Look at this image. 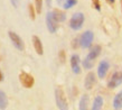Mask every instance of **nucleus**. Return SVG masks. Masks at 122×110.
Segmentation results:
<instances>
[{
    "label": "nucleus",
    "instance_id": "f257e3e1",
    "mask_svg": "<svg viewBox=\"0 0 122 110\" xmlns=\"http://www.w3.org/2000/svg\"><path fill=\"white\" fill-rule=\"evenodd\" d=\"M84 20H85V17L83 12H75L74 15L71 17L70 27L73 30H80L83 27Z\"/></svg>",
    "mask_w": 122,
    "mask_h": 110
},
{
    "label": "nucleus",
    "instance_id": "f03ea898",
    "mask_svg": "<svg viewBox=\"0 0 122 110\" xmlns=\"http://www.w3.org/2000/svg\"><path fill=\"white\" fill-rule=\"evenodd\" d=\"M55 100L57 108L61 110H66L68 108V103H67V99L65 97V93L61 88L55 89Z\"/></svg>",
    "mask_w": 122,
    "mask_h": 110
},
{
    "label": "nucleus",
    "instance_id": "7ed1b4c3",
    "mask_svg": "<svg viewBox=\"0 0 122 110\" xmlns=\"http://www.w3.org/2000/svg\"><path fill=\"white\" fill-rule=\"evenodd\" d=\"M78 39H80V46L82 48H90L92 46L93 39H94V34L91 30H86L82 34V36Z\"/></svg>",
    "mask_w": 122,
    "mask_h": 110
},
{
    "label": "nucleus",
    "instance_id": "20e7f679",
    "mask_svg": "<svg viewBox=\"0 0 122 110\" xmlns=\"http://www.w3.org/2000/svg\"><path fill=\"white\" fill-rule=\"evenodd\" d=\"M19 81L24 88L26 89H30L34 87V83H35V79H34L33 75H30L29 73L27 72H21L19 74Z\"/></svg>",
    "mask_w": 122,
    "mask_h": 110
},
{
    "label": "nucleus",
    "instance_id": "39448f33",
    "mask_svg": "<svg viewBox=\"0 0 122 110\" xmlns=\"http://www.w3.org/2000/svg\"><path fill=\"white\" fill-rule=\"evenodd\" d=\"M122 83V72L118 71L112 74V77H110V80L107 82V88L109 89H115L117 87Z\"/></svg>",
    "mask_w": 122,
    "mask_h": 110
},
{
    "label": "nucleus",
    "instance_id": "423d86ee",
    "mask_svg": "<svg viewBox=\"0 0 122 110\" xmlns=\"http://www.w3.org/2000/svg\"><path fill=\"white\" fill-rule=\"evenodd\" d=\"M58 22H56L54 17H53V14L52 11H48L47 15H46V25H47V28L49 30V33H56V30L58 28V25H57Z\"/></svg>",
    "mask_w": 122,
    "mask_h": 110
},
{
    "label": "nucleus",
    "instance_id": "0eeeda50",
    "mask_svg": "<svg viewBox=\"0 0 122 110\" xmlns=\"http://www.w3.org/2000/svg\"><path fill=\"white\" fill-rule=\"evenodd\" d=\"M8 35H9V38H10L11 43L14 44V46H15L17 50H19V51H24L25 45H24L22 39L19 37V35H17V34L14 33V32H9V33H8Z\"/></svg>",
    "mask_w": 122,
    "mask_h": 110
},
{
    "label": "nucleus",
    "instance_id": "6e6552de",
    "mask_svg": "<svg viewBox=\"0 0 122 110\" xmlns=\"http://www.w3.org/2000/svg\"><path fill=\"white\" fill-rule=\"evenodd\" d=\"M80 56L77 54H73L71 56V66H72V71L75 74H80L81 73V67H80Z\"/></svg>",
    "mask_w": 122,
    "mask_h": 110
},
{
    "label": "nucleus",
    "instance_id": "1a4fd4ad",
    "mask_svg": "<svg viewBox=\"0 0 122 110\" xmlns=\"http://www.w3.org/2000/svg\"><path fill=\"white\" fill-rule=\"evenodd\" d=\"M109 69H110V63L107 61H102L99 64V67H97V75H99V77L100 79H104L107 77Z\"/></svg>",
    "mask_w": 122,
    "mask_h": 110
},
{
    "label": "nucleus",
    "instance_id": "9d476101",
    "mask_svg": "<svg viewBox=\"0 0 122 110\" xmlns=\"http://www.w3.org/2000/svg\"><path fill=\"white\" fill-rule=\"evenodd\" d=\"M95 74L93 73V72H89L86 77H85V81H84V87L86 90H91V89L94 87L95 84Z\"/></svg>",
    "mask_w": 122,
    "mask_h": 110
},
{
    "label": "nucleus",
    "instance_id": "9b49d317",
    "mask_svg": "<svg viewBox=\"0 0 122 110\" xmlns=\"http://www.w3.org/2000/svg\"><path fill=\"white\" fill-rule=\"evenodd\" d=\"M33 45L34 48L38 55H43L44 54V48H43V44H41V40L38 36H33Z\"/></svg>",
    "mask_w": 122,
    "mask_h": 110
},
{
    "label": "nucleus",
    "instance_id": "f8f14e48",
    "mask_svg": "<svg viewBox=\"0 0 122 110\" xmlns=\"http://www.w3.org/2000/svg\"><path fill=\"white\" fill-rule=\"evenodd\" d=\"M101 54V46L100 45H94L91 50H90L89 54L86 55V57L90 60H93V61H95L96 57Z\"/></svg>",
    "mask_w": 122,
    "mask_h": 110
},
{
    "label": "nucleus",
    "instance_id": "ddd939ff",
    "mask_svg": "<svg viewBox=\"0 0 122 110\" xmlns=\"http://www.w3.org/2000/svg\"><path fill=\"white\" fill-rule=\"evenodd\" d=\"M53 14V17L55 19L57 22H65V19H66V15H65V12L62 10H59V9H55V10L52 11Z\"/></svg>",
    "mask_w": 122,
    "mask_h": 110
},
{
    "label": "nucleus",
    "instance_id": "4468645a",
    "mask_svg": "<svg viewBox=\"0 0 122 110\" xmlns=\"http://www.w3.org/2000/svg\"><path fill=\"white\" fill-rule=\"evenodd\" d=\"M113 108L115 110L122 109V90L115 95L114 99H113Z\"/></svg>",
    "mask_w": 122,
    "mask_h": 110
},
{
    "label": "nucleus",
    "instance_id": "2eb2a0df",
    "mask_svg": "<svg viewBox=\"0 0 122 110\" xmlns=\"http://www.w3.org/2000/svg\"><path fill=\"white\" fill-rule=\"evenodd\" d=\"M103 98L101 95H96L94 101H93V106H92V110H100L103 107Z\"/></svg>",
    "mask_w": 122,
    "mask_h": 110
},
{
    "label": "nucleus",
    "instance_id": "dca6fc26",
    "mask_svg": "<svg viewBox=\"0 0 122 110\" xmlns=\"http://www.w3.org/2000/svg\"><path fill=\"white\" fill-rule=\"evenodd\" d=\"M89 95L87 94H83L81 97V100H80V104H78V108L80 110H86L87 109V106H89Z\"/></svg>",
    "mask_w": 122,
    "mask_h": 110
},
{
    "label": "nucleus",
    "instance_id": "f3484780",
    "mask_svg": "<svg viewBox=\"0 0 122 110\" xmlns=\"http://www.w3.org/2000/svg\"><path fill=\"white\" fill-rule=\"evenodd\" d=\"M8 106V98L7 94L4 91L0 90V109H6Z\"/></svg>",
    "mask_w": 122,
    "mask_h": 110
},
{
    "label": "nucleus",
    "instance_id": "a211bd4d",
    "mask_svg": "<svg viewBox=\"0 0 122 110\" xmlns=\"http://www.w3.org/2000/svg\"><path fill=\"white\" fill-rule=\"evenodd\" d=\"M94 63H95V61L85 57L84 61H83V66H84V69H86V70H91L93 66H94Z\"/></svg>",
    "mask_w": 122,
    "mask_h": 110
},
{
    "label": "nucleus",
    "instance_id": "6ab92c4d",
    "mask_svg": "<svg viewBox=\"0 0 122 110\" xmlns=\"http://www.w3.org/2000/svg\"><path fill=\"white\" fill-rule=\"evenodd\" d=\"M28 12H29L30 19H31V20H35V18H36V10H35L34 5H31V4L28 5Z\"/></svg>",
    "mask_w": 122,
    "mask_h": 110
},
{
    "label": "nucleus",
    "instance_id": "aec40b11",
    "mask_svg": "<svg viewBox=\"0 0 122 110\" xmlns=\"http://www.w3.org/2000/svg\"><path fill=\"white\" fill-rule=\"evenodd\" d=\"M76 4H77V0H66L64 2L63 7H64V9H71L72 7H74Z\"/></svg>",
    "mask_w": 122,
    "mask_h": 110
},
{
    "label": "nucleus",
    "instance_id": "412c9836",
    "mask_svg": "<svg viewBox=\"0 0 122 110\" xmlns=\"http://www.w3.org/2000/svg\"><path fill=\"white\" fill-rule=\"evenodd\" d=\"M35 10L37 14H41L43 9V0H35Z\"/></svg>",
    "mask_w": 122,
    "mask_h": 110
},
{
    "label": "nucleus",
    "instance_id": "4be33fe9",
    "mask_svg": "<svg viewBox=\"0 0 122 110\" xmlns=\"http://www.w3.org/2000/svg\"><path fill=\"white\" fill-rule=\"evenodd\" d=\"M80 46V39L78 38H74L73 39V42H72V47L73 48H76Z\"/></svg>",
    "mask_w": 122,
    "mask_h": 110
},
{
    "label": "nucleus",
    "instance_id": "5701e85b",
    "mask_svg": "<svg viewBox=\"0 0 122 110\" xmlns=\"http://www.w3.org/2000/svg\"><path fill=\"white\" fill-rule=\"evenodd\" d=\"M59 60H61V62H62V63L65 62V52H64V51L59 52Z\"/></svg>",
    "mask_w": 122,
    "mask_h": 110
},
{
    "label": "nucleus",
    "instance_id": "b1692460",
    "mask_svg": "<svg viewBox=\"0 0 122 110\" xmlns=\"http://www.w3.org/2000/svg\"><path fill=\"white\" fill-rule=\"evenodd\" d=\"M93 2H94V7H95V9H96L97 11H100V10H101V7H100V4H99V1H97V0H94Z\"/></svg>",
    "mask_w": 122,
    "mask_h": 110
},
{
    "label": "nucleus",
    "instance_id": "393cba45",
    "mask_svg": "<svg viewBox=\"0 0 122 110\" xmlns=\"http://www.w3.org/2000/svg\"><path fill=\"white\" fill-rule=\"evenodd\" d=\"M10 2H11V5H12L14 7L17 8L18 7V5H19V0H10Z\"/></svg>",
    "mask_w": 122,
    "mask_h": 110
},
{
    "label": "nucleus",
    "instance_id": "a878e982",
    "mask_svg": "<svg viewBox=\"0 0 122 110\" xmlns=\"http://www.w3.org/2000/svg\"><path fill=\"white\" fill-rule=\"evenodd\" d=\"M4 80V75H2V73H1V71H0V82Z\"/></svg>",
    "mask_w": 122,
    "mask_h": 110
},
{
    "label": "nucleus",
    "instance_id": "bb28decb",
    "mask_svg": "<svg viewBox=\"0 0 122 110\" xmlns=\"http://www.w3.org/2000/svg\"><path fill=\"white\" fill-rule=\"evenodd\" d=\"M107 2H109V4H114V1H115V0H107Z\"/></svg>",
    "mask_w": 122,
    "mask_h": 110
},
{
    "label": "nucleus",
    "instance_id": "cd10ccee",
    "mask_svg": "<svg viewBox=\"0 0 122 110\" xmlns=\"http://www.w3.org/2000/svg\"><path fill=\"white\" fill-rule=\"evenodd\" d=\"M51 2H52V0H47V5H48V6H51Z\"/></svg>",
    "mask_w": 122,
    "mask_h": 110
},
{
    "label": "nucleus",
    "instance_id": "c85d7f7f",
    "mask_svg": "<svg viewBox=\"0 0 122 110\" xmlns=\"http://www.w3.org/2000/svg\"><path fill=\"white\" fill-rule=\"evenodd\" d=\"M92 1H94V0H92Z\"/></svg>",
    "mask_w": 122,
    "mask_h": 110
}]
</instances>
